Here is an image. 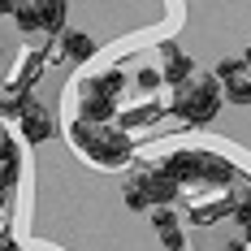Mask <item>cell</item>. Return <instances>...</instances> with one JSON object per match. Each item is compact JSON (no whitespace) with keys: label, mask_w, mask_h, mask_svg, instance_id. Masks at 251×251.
I'll return each mask as SVG.
<instances>
[{"label":"cell","mask_w":251,"mask_h":251,"mask_svg":"<svg viewBox=\"0 0 251 251\" xmlns=\"http://www.w3.org/2000/svg\"><path fill=\"white\" fill-rule=\"evenodd\" d=\"M70 143H74L91 165H100V169H126L130 160H134V139H130V130L113 122H82L74 117L70 122Z\"/></svg>","instance_id":"1"},{"label":"cell","mask_w":251,"mask_h":251,"mask_svg":"<svg viewBox=\"0 0 251 251\" xmlns=\"http://www.w3.org/2000/svg\"><path fill=\"white\" fill-rule=\"evenodd\" d=\"M221 104H226L221 78L203 74V78H186V82L177 87V96L169 100V113L182 117V122H191V126H203V122H212V117L221 113Z\"/></svg>","instance_id":"2"},{"label":"cell","mask_w":251,"mask_h":251,"mask_svg":"<svg viewBox=\"0 0 251 251\" xmlns=\"http://www.w3.org/2000/svg\"><path fill=\"white\" fill-rule=\"evenodd\" d=\"M18 130H22V143L39 148V143H48L52 134H56V117H52L44 104H35V100H30V108H26L22 117H18Z\"/></svg>","instance_id":"3"},{"label":"cell","mask_w":251,"mask_h":251,"mask_svg":"<svg viewBox=\"0 0 251 251\" xmlns=\"http://www.w3.org/2000/svg\"><path fill=\"white\" fill-rule=\"evenodd\" d=\"M126 91V74L122 70H96L78 82V96H108V100H122Z\"/></svg>","instance_id":"4"},{"label":"cell","mask_w":251,"mask_h":251,"mask_svg":"<svg viewBox=\"0 0 251 251\" xmlns=\"http://www.w3.org/2000/svg\"><path fill=\"white\" fill-rule=\"evenodd\" d=\"M160 78H165L169 87H182L186 78H195V61H191L182 48L165 44V48H160Z\"/></svg>","instance_id":"5"},{"label":"cell","mask_w":251,"mask_h":251,"mask_svg":"<svg viewBox=\"0 0 251 251\" xmlns=\"http://www.w3.org/2000/svg\"><path fill=\"white\" fill-rule=\"evenodd\" d=\"M139 182L148 186V195H151V208H169V203L177 200V191H182V186H177V182H174L169 174H165L160 165L143 169V174H139Z\"/></svg>","instance_id":"6"},{"label":"cell","mask_w":251,"mask_h":251,"mask_svg":"<svg viewBox=\"0 0 251 251\" xmlns=\"http://www.w3.org/2000/svg\"><path fill=\"white\" fill-rule=\"evenodd\" d=\"M151 229L165 243V251H186V234H182V221L174 217V208H151Z\"/></svg>","instance_id":"7"},{"label":"cell","mask_w":251,"mask_h":251,"mask_svg":"<svg viewBox=\"0 0 251 251\" xmlns=\"http://www.w3.org/2000/svg\"><path fill=\"white\" fill-rule=\"evenodd\" d=\"M96 48H100V44H96L87 30H61V56H65V61L82 65V61L96 56Z\"/></svg>","instance_id":"8"},{"label":"cell","mask_w":251,"mask_h":251,"mask_svg":"<svg viewBox=\"0 0 251 251\" xmlns=\"http://www.w3.org/2000/svg\"><path fill=\"white\" fill-rule=\"evenodd\" d=\"M39 4V26H44V35H61L65 30V4L70 0H35Z\"/></svg>","instance_id":"9"},{"label":"cell","mask_w":251,"mask_h":251,"mask_svg":"<svg viewBox=\"0 0 251 251\" xmlns=\"http://www.w3.org/2000/svg\"><path fill=\"white\" fill-rule=\"evenodd\" d=\"M221 91H226V100L234 108H251V70H243V74H234L229 82H221Z\"/></svg>","instance_id":"10"},{"label":"cell","mask_w":251,"mask_h":251,"mask_svg":"<svg viewBox=\"0 0 251 251\" xmlns=\"http://www.w3.org/2000/svg\"><path fill=\"white\" fill-rule=\"evenodd\" d=\"M13 22H18L22 35H39V30H44V26H39V4H35V0H18V4H13Z\"/></svg>","instance_id":"11"},{"label":"cell","mask_w":251,"mask_h":251,"mask_svg":"<svg viewBox=\"0 0 251 251\" xmlns=\"http://www.w3.org/2000/svg\"><path fill=\"white\" fill-rule=\"evenodd\" d=\"M122 203L130 208V212H151V195H148V186L139 182V174L126 182V191H122Z\"/></svg>","instance_id":"12"},{"label":"cell","mask_w":251,"mask_h":251,"mask_svg":"<svg viewBox=\"0 0 251 251\" xmlns=\"http://www.w3.org/2000/svg\"><path fill=\"white\" fill-rule=\"evenodd\" d=\"M26 108H30V96H26V91H13V87H9V96H0V117H4V122H18Z\"/></svg>","instance_id":"13"},{"label":"cell","mask_w":251,"mask_h":251,"mask_svg":"<svg viewBox=\"0 0 251 251\" xmlns=\"http://www.w3.org/2000/svg\"><path fill=\"white\" fill-rule=\"evenodd\" d=\"M134 82H139V91H156L165 78H160V70H151V65H143L139 74H134Z\"/></svg>","instance_id":"14"},{"label":"cell","mask_w":251,"mask_h":251,"mask_svg":"<svg viewBox=\"0 0 251 251\" xmlns=\"http://www.w3.org/2000/svg\"><path fill=\"white\" fill-rule=\"evenodd\" d=\"M243 70H247V61H243V56H229V61H221V65H217V78H221V82H229V78L243 74Z\"/></svg>","instance_id":"15"},{"label":"cell","mask_w":251,"mask_h":251,"mask_svg":"<svg viewBox=\"0 0 251 251\" xmlns=\"http://www.w3.org/2000/svg\"><path fill=\"white\" fill-rule=\"evenodd\" d=\"M22 151H18V139H9V134H0V165H13Z\"/></svg>","instance_id":"16"},{"label":"cell","mask_w":251,"mask_h":251,"mask_svg":"<svg viewBox=\"0 0 251 251\" xmlns=\"http://www.w3.org/2000/svg\"><path fill=\"white\" fill-rule=\"evenodd\" d=\"M221 251H251V243H247V238H229Z\"/></svg>","instance_id":"17"},{"label":"cell","mask_w":251,"mask_h":251,"mask_svg":"<svg viewBox=\"0 0 251 251\" xmlns=\"http://www.w3.org/2000/svg\"><path fill=\"white\" fill-rule=\"evenodd\" d=\"M0 251H18V243H13L9 234H0Z\"/></svg>","instance_id":"18"},{"label":"cell","mask_w":251,"mask_h":251,"mask_svg":"<svg viewBox=\"0 0 251 251\" xmlns=\"http://www.w3.org/2000/svg\"><path fill=\"white\" fill-rule=\"evenodd\" d=\"M13 4H18V0H0V18H4V13H13Z\"/></svg>","instance_id":"19"}]
</instances>
